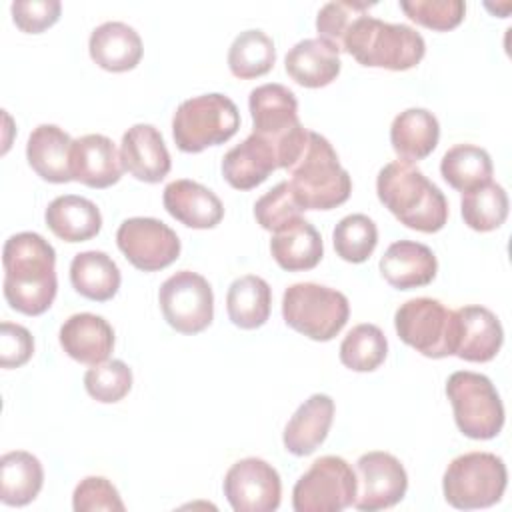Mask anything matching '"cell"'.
<instances>
[{"instance_id": "10", "label": "cell", "mask_w": 512, "mask_h": 512, "mask_svg": "<svg viewBox=\"0 0 512 512\" xmlns=\"http://www.w3.org/2000/svg\"><path fill=\"white\" fill-rule=\"evenodd\" d=\"M400 340L428 358L454 356V310L434 298H412L394 314Z\"/></svg>"}, {"instance_id": "42", "label": "cell", "mask_w": 512, "mask_h": 512, "mask_svg": "<svg viewBox=\"0 0 512 512\" xmlns=\"http://www.w3.org/2000/svg\"><path fill=\"white\" fill-rule=\"evenodd\" d=\"M72 508L76 512H94V510L124 512L126 506H124L116 486L108 478H104V476H86L74 488Z\"/></svg>"}, {"instance_id": "35", "label": "cell", "mask_w": 512, "mask_h": 512, "mask_svg": "<svg viewBox=\"0 0 512 512\" xmlns=\"http://www.w3.org/2000/svg\"><path fill=\"white\" fill-rule=\"evenodd\" d=\"M464 224L476 232H492L500 228L508 216V194L496 182H486L478 188L462 192Z\"/></svg>"}, {"instance_id": "31", "label": "cell", "mask_w": 512, "mask_h": 512, "mask_svg": "<svg viewBox=\"0 0 512 512\" xmlns=\"http://www.w3.org/2000/svg\"><path fill=\"white\" fill-rule=\"evenodd\" d=\"M44 484L40 460L24 450L6 452L0 458V500L6 506L30 504Z\"/></svg>"}, {"instance_id": "2", "label": "cell", "mask_w": 512, "mask_h": 512, "mask_svg": "<svg viewBox=\"0 0 512 512\" xmlns=\"http://www.w3.org/2000/svg\"><path fill=\"white\" fill-rule=\"evenodd\" d=\"M378 200L408 228L438 232L448 220V202L442 190L430 182L412 162H388L376 178Z\"/></svg>"}, {"instance_id": "30", "label": "cell", "mask_w": 512, "mask_h": 512, "mask_svg": "<svg viewBox=\"0 0 512 512\" xmlns=\"http://www.w3.org/2000/svg\"><path fill=\"white\" fill-rule=\"evenodd\" d=\"M120 270L116 262L100 250H86L72 258L70 282L74 290L94 302H106L120 288Z\"/></svg>"}, {"instance_id": "7", "label": "cell", "mask_w": 512, "mask_h": 512, "mask_svg": "<svg viewBox=\"0 0 512 512\" xmlns=\"http://www.w3.org/2000/svg\"><path fill=\"white\" fill-rule=\"evenodd\" d=\"M348 298L328 286L316 282H296L284 290L282 318L284 322L316 342L332 340L348 322Z\"/></svg>"}, {"instance_id": "11", "label": "cell", "mask_w": 512, "mask_h": 512, "mask_svg": "<svg viewBox=\"0 0 512 512\" xmlns=\"http://www.w3.org/2000/svg\"><path fill=\"white\" fill-rule=\"evenodd\" d=\"M356 472L340 456H320L292 490L296 512H340L354 504Z\"/></svg>"}, {"instance_id": "23", "label": "cell", "mask_w": 512, "mask_h": 512, "mask_svg": "<svg viewBox=\"0 0 512 512\" xmlns=\"http://www.w3.org/2000/svg\"><path fill=\"white\" fill-rule=\"evenodd\" d=\"M284 66L296 84L304 88H322L338 78L342 62L340 52L326 40L304 38L288 50Z\"/></svg>"}, {"instance_id": "14", "label": "cell", "mask_w": 512, "mask_h": 512, "mask_svg": "<svg viewBox=\"0 0 512 512\" xmlns=\"http://www.w3.org/2000/svg\"><path fill=\"white\" fill-rule=\"evenodd\" d=\"M408 488V474L402 462L388 452H366L356 462L354 508L376 512L398 504Z\"/></svg>"}, {"instance_id": "5", "label": "cell", "mask_w": 512, "mask_h": 512, "mask_svg": "<svg viewBox=\"0 0 512 512\" xmlns=\"http://www.w3.org/2000/svg\"><path fill=\"white\" fill-rule=\"evenodd\" d=\"M248 108L252 116V134L270 142L280 168H290L306 140L308 132L298 118V100L282 84H262L250 92Z\"/></svg>"}, {"instance_id": "24", "label": "cell", "mask_w": 512, "mask_h": 512, "mask_svg": "<svg viewBox=\"0 0 512 512\" xmlns=\"http://www.w3.org/2000/svg\"><path fill=\"white\" fill-rule=\"evenodd\" d=\"M334 418V400L328 394H312L292 414L284 428V448L294 456L312 454L328 436Z\"/></svg>"}, {"instance_id": "12", "label": "cell", "mask_w": 512, "mask_h": 512, "mask_svg": "<svg viewBox=\"0 0 512 512\" xmlns=\"http://www.w3.org/2000/svg\"><path fill=\"white\" fill-rule=\"evenodd\" d=\"M164 320L182 334L206 330L214 318V294L208 280L192 270H178L158 292Z\"/></svg>"}, {"instance_id": "36", "label": "cell", "mask_w": 512, "mask_h": 512, "mask_svg": "<svg viewBox=\"0 0 512 512\" xmlns=\"http://www.w3.org/2000/svg\"><path fill=\"white\" fill-rule=\"evenodd\" d=\"M388 354V340L376 324L354 326L340 344V362L354 372L376 370Z\"/></svg>"}, {"instance_id": "19", "label": "cell", "mask_w": 512, "mask_h": 512, "mask_svg": "<svg viewBox=\"0 0 512 512\" xmlns=\"http://www.w3.org/2000/svg\"><path fill=\"white\" fill-rule=\"evenodd\" d=\"M162 202L166 212L188 228L208 230L220 224L224 218V206L220 198L206 186L194 180H172L166 184Z\"/></svg>"}, {"instance_id": "9", "label": "cell", "mask_w": 512, "mask_h": 512, "mask_svg": "<svg viewBox=\"0 0 512 512\" xmlns=\"http://www.w3.org/2000/svg\"><path fill=\"white\" fill-rule=\"evenodd\" d=\"M446 396L458 430L472 440H490L504 426V404L484 374L458 370L446 380Z\"/></svg>"}, {"instance_id": "16", "label": "cell", "mask_w": 512, "mask_h": 512, "mask_svg": "<svg viewBox=\"0 0 512 512\" xmlns=\"http://www.w3.org/2000/svg\"><path fill=\"white\" fill-rule=\"evenodd\" d=\"M454 356L466 362H490L502 342L504 330L498 316L484 306L454 310Z\"/></svg>"}, {"instance_id": "13", "label": "cell", "mask_w": 512, "mask_h": 512, "mask_svg": "<svg viewBox=\"0 0 512 512\" xmlns=\"http://www.w3.org/2000/svg\"><path fill=\"white\" fill-rule=\"evenodd\" d=\"M116 244L128 262L142 272L162 270L180 254L178 234L158 218L134 216L124 220L118 226Z\"/></svg>"}, {"instance_id": "27", "label": "cell", "mask_w": 512, "mask_h": 512, "mask_svg": "<svg viewBox=\"0 0 512 512\" xmlns=\"http://www.w3.org/2000/svg\"><path fill=\"white\" fill-rule=\"evenodd\" d=\"M46 226L64 242H84L94 238L102 228V214L98 206L76 194L54 198L44 212Z\"/></svg>"}, {"instance_id": "29", "label": "cell", "mask_w": 512, "mask_h": 512, "mask_svg": "<svg viewBox=\"0 0 512 512\" xmlns=\"http://www.w3.org/2000/svg\"><path fill=\"white\" fill-rule=\"evenodd\" d=\"M270 252L276 264L288 272L312 270L324 256L320 232L304 218L274 232Z\"/></svg>"}, {"instance_id": "3", "label": "cell", "mask_w": 512, "mask_h": 512, "mask_svg": "<svg viewBox=\"0 0 512 512\" xmlns=\"http://www.w3.org/2000/svg\"><path fill=\"white\" fill-rule=\"evenodd\" d=\"M288 172V184L302 210H332L344 204L352 192L350 174L340 166L336 150L312 130Z\"/></svg>"}, {"instance_id": "6", "label": "cell", "mask_w": 512, "mask_h": 512, "mask_svg": "<svg viewBox=\"0 0 512 512\" xmlns=\"http://www.w3.org/2000/svg\"><path fill=\"white\" fill-rule=\"evenodd\" d=\"M240 128L236 104L220 94H200L184 100L172 118V136L182 152H202L230 140Z\"/></svg>"}, {"instance_id": "17", "label": "cell", "mask_w": 512, "mask_h": 512, "mask_svg": "<svg viewBox=\"0 0 512 512\" xmlns=\"http://www.w3.org/2000/svg\"><path fill=\"white\" fill-rule=\"evenodd\" d=\"M124 166L116 144L104 134H86L72 142V180L90 188H108L122 178Z\"/></svg>"}, {"instance_id": "37", "label": "cell", "mask_w": 512, "mask_h": 512, "mask_svg": "<svg viewBox=\"0 0 512 512\" xmlns=\"http://www.w3.org/2000/svg\"><path fill=\"white\" fill-rule=\"evenodd\" d=\"M332 242L342 260L360 264L372 256L378 244V228L366 214H348L336 224Z\"/></svg>"}, {"instance_id": "28", "label": "cell", "mask_w": 512, "mask_h": 512, "mask_svg": "<svg viewBox=\"0 0 512 512\" xmlns=\"http://www.w3.org/2000/svg\"><path fill=\"white\" fill-rule=\"evenodd\" d=\"M440 138L438 118L426 108L400 112L390 126V144L400 160L418 162L434 152Z\"/></svg>"}, {"instance_id": "21", "label": "cell", "mask_w": 512, "mask_h": 512, "mask_svg": "<svg viewBox=\"0 0 512 512\" xmlns=\"http://www.w3.org/2000/svg\"><path fill=\"white\" fill-rule=\"evenodd\" d=\"M438 260L434 252L414 240H398L380 258V274L398 290H412L436 278Z\"/></svg>"}, {"instance_id": "18", "label": "cell", "mask_w": 512, "mask_h": 512, "mask_svg": "<svg viewBox=\"0 0 512 512\" xmlns=\"http://www.w3.org/2000/svg\"><path fill=\"white\" fill-rule=\"evenodd\" d=\"M120 158L128 174L148 184L164 180L172 166L164 138L152 124H134L124 132Z\"/></svg>"}, {"instance_id": "22", "label": "cell", "mask_w": 512, "mask_h": 512, "mask_svg": "<svg viewBox=\"0 0 512 512\" xmlns=\"http://www.w3.org/2000/svg\"><path fill=\"white\" fill-rule=\"evenodd\" d=\"M276 168L280 166L274 146L256 134L244 138L222 158V176L236 190L260 186Z\"/></svg>"}, {"instance_id": "26", "label": "cell", "mask_w": 512, "mask_h": 512, "mask_svg": "<svg viewBox=\"0 0 512 512\" xmlns=\"http://www.w3.org/2000/svg\"><path fill=\"white\" fill-rule=\"evenodd\" d=\"M88 50L102 70L128 72L142 58V40L132 26L112 20L92 30Z\"/></svg>"}, {"instance_id": "43", "label": "cell", "mask_w": 512, "mask_h": 512, "mask_svg": "<svg viewBox=\"0 0 512 512\" xmlns=\"http://www.w3.org/2000/svg\"><path fill=\"white\" fill-rule=\"evenodd\" d=\"M10 10L14 24L22 32L40 34L58 22L62 4L58 0H16Z\"/></svg>"}, {"instance_id": "32", "label": "cell", "mask_w": 512, "mask_h": 512, "mask_svg": "<svg viewBox=\"0 0 512 512\" xmlns=\"http://www.w3.org/2000/svg\"><path fill=\"white\" fill-rule=\"evenodd\" d=\"M272 306V292L264 278L246 274L236 278L226 294L228 318L242 330H254L266 324Z\"/></svg>"}, {"instance_id": "8", "label": "cell", "mask_w": 512, "mask_h": 512, "mask_svg": "<svg viewBox=\"0 0 512 512\" xmlns=\"http://www.w3.org/2000/svg\"><path fill=\"white\" fill-rule=\"evenodd\" d=\"M506 464L492 452L456 456L442 478L444 498L452 508L474 510L500 502L506 490Z\"/></svg>"}, {"instance_id": "40", "label": "cell", "mask_w": 512, "mask_h": 512, "mask_svg": "<svg viewBox=\"0 0 512 512\" xmlns=\"http://www.w3.org/2000/svg\"><path fill=\"white\" fill-rule=\"evenodd\" d=\"M372 6H376V4L374 2H358V0H334V2L324 4L316 16L318 38L326 40L340 52L342 40L348 34L352 22L356 18L368 14V10Z\"/></svg>"}, {"instance_id": "15", "label": "cell", "mask_w": 512, "mask_h": 512, "mask_svg": "<svg viewBox=\"0 0 512 512\" xmlns=\"http://www.w3.org/2000/svg\"><path fill=\"white\" fill-rule=\"evenodd\" d=\"M224 496L236 512H272L280 506L282 482L272 464L250 456L228 468Z\"/></svg>"}, {"instance_id": "38", "label": "cell", "mask_w": 512, "mask_h": 512, "mask_svg": "<svg viewBox=\"0 0 512 512\" xmlns=\"http://www.w3.org/2000/svg\"><path fill=\"white\" fill-rule=\"evenodd\" d=\"M300 214L302 206L298 204L288 182H278L254 204V218L268 232H278L286 228L288 224L302 218Z\"/></svg>"}, {"instance_id": "25", "label": "cell", "mask_w": 512, "mask_h": 512, "mask_svg": "<svg viewBox=\"0 0 512 512\" xmlns=\"http://www.w3.org/2000/svg\"><path fill=\"white\" fill-rule=\"evenodd\" d=\"M72 138L56 124H40L32 130L26 144V160L46 182L64 184L72 180L70 150Z\"/></svg>"}, {"instance_id": "34", "label": "cell", "mask_w": 512, "mask_h": 512, "mask_svg": "<svg viewBox=\"0 0 512 512\" xmlns=\"http://www.w3.org/2000/svg\"><path fill=\"white\" fill-rule=\"evenodd\" d=\"M276 62V48L272 38L258 30L240 32L228 50V68L240 80H250L264 76L272 70Z\"/></svg>"}, {"instance_id": "41", "label": "cell", "mask_w": 512, "mask_h": 512, "mask_svg": "<svg viewBox=\"0 0 512 512\" xmlns=\"http://www.w3.org/2000/svg\"><path fill=\"white\" fill-rule=\"evenodd\" d=\"M404 14L420 26L432 30H452L464 20L466 4L462 0H412L400 2Z\"/></svg>"}, {"instance_id": "33", "label": "cell", "mask_w": 512, "mask_h": 512, "mask_svg": "<svg viewBox=\"0 0 512 512\" xmlns=\"http://www.w3.org/2000/svg\"><path fill=\"white\" fill-rule=\"evenodd\" d=\"M442 178L460 192H468L492 180L490 154L474 144H456L442 156Z\"/></svg>"}, {"instance_id": "44", "label": "cell", "mask_w": 512, "mask_h": 512, "mask_svg": "<svg viewBox=\"0 0 512 512\" xmlns=\"http://www.w3.org/2000/svg\"><path fill=\"white\" fill-rule=\"evenodd\" d=\"M34 354V338L28 328L2 322L0 324V366L2 368H20Z\"/></svg>"}, {"instance_id": "4", "label": "cell", "mask_w": 512, "mask_h": 512, "mask_svg": "<svg viewBox=\"0 0 512 512\" xmlns=\"http://www.w3.org/2000/svg\"><path fill=\"white\" fill-rule=\"evenodd\" d=\"M340 50L362 66L400 72L414 68L424 58L426 42L406 24H390L364 14L352 22Z\"/></svg>"}, {"instance_id": "39", "label": "cell", "mask_w": 512, "mask_h": 512, "mask_svg": "<svg viewBox=\"0 0 512 512\" xmlns=\"http://www.w3.org/2000/svg\"><path fill=\"white\" fill-rule=\"evenodd\" d=\"M84 388L102 404L120 402L132 388V370L122 360H106L84 374Z\"/></svg>"}, {"instance_id": "1", "label": "cell", "mask_w": 512, "mask_h": 512, "mask_svg": "<svg viewBox=\"0 0 512 512\" xmlns=\"http://www.w3.org/2000/svg\"><path fill=\"white\" fill-rule=\"evenodd\" d=\"M4 298L16 312L26 316L44 314L58 290L56 252L36 232L10 236L2 250Z\"/></svg>"}, {"instance_id": "20", "label": "cell", "mask_w": 512, "mask_h": 512, "mask_svg": "<svg viewBox=\"0 0 512 512\" xmlns=\"http://www.w3.org/2000/svg\"><path fill=\"white\" fill-rule=\"evenodd\" d=\"M60 346L76 362L96 366L108 360L114 348L112 326L96 314H72L60 326Z\"/></svg>"}]
</instances>
